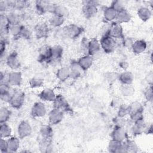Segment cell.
Listing matches in <instances>:
<instances>
[{
  "mask_svg": "<svg viewBox=\"0 0 153 153\" xmlns=\"http://www.w3.org/2000/svg\"><path fill=\"white\" fill-rule=\"evenodd\" d=\"M123 103H120V101L119 99H113L112 101V103H111V105L112 106L114 107H118L119 108V106Z\"/></svg>",
  "mask_w": 153,
  "mask_h": 153,
  "instance_id": "816d5d0a",
  "label": "cell"
},
{
  "mask_svg": "<svg viewBox=\"0 0 153 153\" xmlns=\"http://www.w3.org/2000/svg\"><path fill=\"white\" fill-rule=\"evenodd\" d=\"M68 9L64 7L63 5H56L53 13V14H56L61 17H63L65 18V17L67 16L68 15Z\"/></svg>",
  "mask_w": 153,
  "mask_h": 153,
  "instance_id": "e575fe53",
  "label": "cell"
},
{
  "mask_svg": "<svg viewBox=\"0 0 153 153\" xmlns=\"http://www.w3.org/2000/svg\"><path fill=\"white\" fill-rule=\"evenodd\" d=\"M146 127V124L144 120L142 119L133 123V125L130 127V131L133 135L137 136L145 132Z\"/></svg>",
  "mask_w": 153,
  "mask_h": 153,
  "instance_id": "9c48e42d",
  "label": "cell"
},
{
  "mask_svg": "<svg viewBox=\"0 0 153 153\" xmlns=\"http://www.w3.org/2000/svg\"><path fill=\"white\" fill-rule=\"evenodd\" d=\"M117 14V12L111 7L106 8L103 11L104 19L108 22H111L115 20Z\"/></svg>",
  "mask_w": 153,
  "mask_h": 153,
  "instance_id": "f1b7e54d",
  "label": "cell"
},
{
  "mask_svg": "<svg viewBox=\"0 0 153 153\" xmlns=\"http://www.w3.org/2000/svg\"><path fill=\"white\" fill-rule=\"evenodd\" d=\"M11 115L10 111L6 107H2L0 109V123H6L10 118Z\"/></svg>",
  "mask_w": 153,
  "mask_h": 153,
  "instance_id": "8d00e7d4",
  "label": "cell"
},
{
  "mask_svg": "<svg viewBox=\"0 0 153 153\" xmlns=\"http://www.w3.org/2000/svg\"><path fill=\"white\" fill-rule=\"evenodd\" d=\"M137 14L139 19L143 22H146L149 20L152 16V13L151 10H149V8L146 7H142L139 8Z\"/></svg>",
  "mask_w": 153,
  "mask_h": 153,
  "instance_id": "603a6c76",
  "label": "cell"
},
{
  "mask_svg": "<svg viewBox=\"0 0 153 153\" xmlns=\"http://www.w3.org/2000/svg\"><path fill=\"white\" fill-rule=\"evenodd\" d=\"M118 79L122 84H131L134 77L131 72L124 71L118 75Z\"/></svg>",
  "mask_w": 153,
  "mask_h": 153,
  "instance_id": "cb8c5ba5",
  "label": "cell"
},
{
  "mask_svg": "<svg viewBox=\"0 0 153 153\" xmlns=\"http://www.w3.org/2000/svg\"><path fill=\"white\" fill-rule=\"evenodd\" d=\"M7 18L10 26L19 25L20 17L17 14L14 13H10L7 16Z\"/></svg>",
  "mask_w": 153,
  "mask_h": 153,
  "instance_id": "74e56055",
  "label": "cell"
},
{
  "mask_svg": "<svg viewBox=\"0 0 153 153\" xmlns=\"http://www.w3.org/2000/svg\"><path fill=\"white\" fill-rule=\"evenodd\" d=\"M69 71H70V77L73 79H76L81 75L83 69L81 68L78 62L74 61L71 63L70 65Z\"/></svg>",
  "mask_w": 153,
  "mask_h": 153,
  "instance_id": "2e32d148",
  "label": "cell"
},
{
  "mask_svg": "<svg viewBox=\"0 0 153 153\" xmlns=\"http://www.w3.org/2000/svg\"><path fill=\"white\" fill-rule=\"evenodd\" d=\"M63 118V112L57 109L54 108L48 114L49 121L52 124H57L60 123Z\"/></svg>",
  "mask_w": 153,
  "mask_h": 153,
  "instance_id": "4fadbf2b",
  "label": "cell"
},
{
  "mask_svg": "<svg viewBox=\"0 0 153 153\" xmlns=\"http://www.w3.org/2000/svg\"><path fill=\"white\" fill-rule=\"evenodd\" d=\"M128 114H129L128 105L126 104H121L118 108V116L124 118L127 115H128Z\"/></svg>",
  "mask_w": 153,
  "mask_h": 153,
  "instance_id": "f35d334b",
  "label": "cell"
},
{
  "mask_svg": "<svg viewBox=\"0 0 153 153\" xmlns=\"http://www.w3.org/2000/svg\"><path fill=\"white\" fill-rule=\"evenodd\" d=\"M112 139L123 142L127 139V133L124 127H115L111 133Z\"/></svg>",
  "mask_w": 153,
  "mask_h": 153,
  "instance_id": "ba28073f",
  "label": "cell"
},
{
  "mask_svg": "<svg viewBox=\"0 0 153 153\" xmlns=\"http://www.w3.org/2000/svg\"><path fill=\"white\" fill-rule=\"evenodd\" d=\"M147 47V44L143 39H139L134 41L131 49L134 54H139L145 51Z\"/></svg>",
  "mask_w": 153,
  "mask_h": 153,
  "instance_id": "e0dca14e",
  "label": "cell"
},
{
  "mask_svg": "<svg viewBox=\"0 0 153 153\" xmlns=\"http://www.w3.org/2000/svg\"><path fill=\"white\" fill-rule=\"evenodd\" d=\"M108 149L109 152L112 153H126L123 142H121L112 139L109 142Z\"/></svg>",
  "mask_w": 153,
  "mask_h": 153,
  "instance_id": "52a82bcc",
  "label": "cell"
},
{
  "mask_svg": "<svg viewBox=\"0 0 153 153\" xmlns=\"http://www.w3.org/2000/svg\"><path fill=\"white\" fill-rule=\"evenodd\" d=\"M7 65L11 69H17L20 67V62L16 52L11 53L7 57Z\"/></svg>",
  "mask_w": 153,
  "mask_h": 153,
  "instance_id": "ac0fdd59",
  "label": "cell"
},
{
  "mask_svg": "<svg viewBox=\"0 0 153 153\" xmlns=\"http://www.w3.org/2000/svg\"><path fill=\"white\" fill-rule=\"evenodd\" d=\"M100 42L96 38H93L88 44V55L93 56L99 52L100 49Z\"/></svg>",
  "mask_w": 153,
  "mask_h": 153,
  "instance_id": "ffe728a7",
  "label": "cell"
},
{
  "mask_svg": "<svg viewBox=\"0 0 153 153\" xmlns=\"http://www.w3.org/2000/svg\"><path fill=\"white\" fill-rule=\"evenodd\" d=\"M42 139H51L53 136V131L51 127L48 125H43L41 127L39 130Z\"/></svg>",
  "mask_w": 153,
  "mask_h": 153,
  "instance_id": "83f0119b",
  "label": "cell"
},
{
  "mask_svg": "<svg viewBox=\"0 0 153 153\" xmlns=\"http://www.w3.org/2000/svg\"><path fill=\"white\" fill-rule=\"evenodd\" d=\"M82 12L84 16L87 19L94 17L97 13L96 2L93 1H85L82 8Z\"/></svg>",
  "mask_w": 153,
  "mask_h": 153,
  "instance_id": "3957f363",
  "label": "cell"
},
{
  "mask_svg": "<svg viewBox=\"0 0 153 153\" xmlns=\"http://www.w3.org/2000/svg\"><path fill=\"white\" fill-rule=\"evenodd\" d=\"M83 30L82 27L74 24L69 25L65 26L63 29L64 35L71 39L78 38L82 33Z\"/></svg>",
  "mask_w": 153,
  "mask_h": 153,
  "instance_id": "6da1fadb",
  "label": "cell"
},
{
  "mask_svg": "<svg viewBox=\"0 0 153 153\" xmlns=\"http://www.w3.org/2000/svg\"><path fill=\"white\" fill-rule=\"evenodd\" d=\"M46 108L42 102H36L31 109V114L35 118L42 117L46 114Z\"/></svg>",
  "mask_w": 153,
  "mask_h": 153,
  "instance_id": "8fae6325",
  "label": "cell"
},
{
  "mask_svg": "<svg viewBox=\"0 0 153 153\" xmlns=\"http://www.w3.org/2000/svg\"><path fill=\"white\" fill-rule=\"evenodd\" d=\"M78 63L83 71H85L92 66L93 59L90 55H84L79 59Z\"/></svg>",
  "mask_w": 153,
  "mask_h": 153,
  "instance_id": "44dd1931",
  "label": "cell"
},
{
  "mask_svg": "<svg viewBox=\"0 0 153 153\" xmlns=\"http://www.w3.org/2000/svg\"><path fill=\"white\" fill-rule=\"evenodd\" d=\"M128 110H129V114L137 112H143V108L142 105L139 102H132L131 104L128 105Z\"/></svg>",
  "mask_w": 153,
  "mask_h": 153,
  "instance_id": "d590c367",
  "label": "cell"
},
{
  "mask_svg": "<svg viewBox=\"0 0 153 153\" xmlns=\"http://www.w3.org/2000/svg\"><path fill=\"white\" fill-rule=\"evenodd\" d=\"M5 47H6V44L5 41H3L2 39H1V45H0V54L1 56H2V54H4L5 50Z\"/></svg>",
  "mask_w": 153,
  "mask_h": 153,
  "instance_id": "681fc988",
  "label": "cell"
},
{
  "mask_svg": "<svg viewBox=\"0 0 153 153\" xmlns=\"http://www.w3.org/2000/svg\"><path fill=\"white\" fill-rule=\"evenodd\" d=\"M57 78L61 81H65L70 77L69 68L66 66L60 68L57 72Z\"/></svg>",
  "mask_w": 153,
  "mask_h": 153,
  "instance_id": "d4e9b609",
  "label": "cell"
},
{
  "mask_svg": "<svg viewBox=\"0 0 153 153\" xmlns=\"http://www.w3.org/2000/svg\"><path fill=\"white\" fill-rule=\"evenodd\" d=\"M32 127L30 124L25 121H22L17 128V133L20 139L25 138L30 135L32 133Z\"/></svg>",
  "mask_w": 153,
  "mask_h": 153,
  "instance_id": "8992f818",
  "label": "cell"
},
{
  "mask_svg": "<svg viewBox=\"0 0 153 153\" xmlns=\"http://www.w3.org/2000/svg\"><path fill=\"white\" fill-rule=\"evenodd\" d=\"M40 99L46 102H53L56 97L54 91L50 88H45L39 94Z\"/></svg>",
  "mask_w": 153,
  "mask_h": 153,
  "instance_id": "d6986e66",
  "label": "cell"
},
{
  "mask_svg": "<svg viewBox=\"0 0 153 153\" xmlns=\"http://www.w3.org/2000/svg\"><path fill=\"white\" fill-rule=\"evenodd\" d=\"M54 108L63 111H70V106L66 99L62 95H57L53 101Z\"/></svg>",
  "mask_w": 153,
  "mask_h": 153,
  "instance_id": "5b68a950",
  "label": "cell"
},
{
  "mask_svg": "<svg viewBox=\"0 0 153 153\" xmlns=\"http://www.w3.org/2000/svg\"><path fill=\"white\" fill-rule=\"evenodd\" d=\"M7 140L8 151L16 152L20 146L19 139L16 137H11Z\"/></svg>",
  "mask_w": 153,
  "mask_h": 153,
  "instance_id": "484cf974",
  "label": "cell"
},
{
  "mask_svg": "<svg viewBox=\"0 0 153 153\" xmlns=\"http://www.w3.org/2000/svg\"><path fill=\"white\" fill-rule=\"evenodd\" d=\"M0 151L2 153L9 152L7 145V140H5V139L4 138H1L0 140Z\"/></svg>",
  "mask_w": 153,
  "mask_h": 153,
  "instance_id": "7dc6e473",
  "label": "cell"
},
{
  "mask_svg": "<svg viewBox=\"0 0 153 153\" xmlns=\"http://www.w3.org/2000/svg\"><path fill=\"white\" fill-rule=\"evenodd\" d=\"M11 128L5 123H1L0 127V135L1 138H8L11 136Z\"/></svg>",
  "mask_w": 153,
  "mask_h": 153,
  "instance_id": "d6a6232c",
  "label": "cell"
},
{
  "mask_svg": "<svg viewBox=\"0 0 153 153\" xmlns=\"http://www.w3.org/2000/svg\"><path fill=\"white\" fill-rule=\"evenodd\" d=\"M120 66L122 68H123L124 69H126L128 66V64L126 62H123L120 63Z\"/></svg>",
  "mask_w": 153,
  "mask_h": 153,
  "instance_id": "db71d44e",
  "label": "cell"
},
{
  "mask_svg": "<svg viewBox=\"0 0 153 153\" xmlns=\"http://www.w3.org/2000/svg\"><path fill=\"white\" fill-rule=\"evenodd\" d=\"M63 48L60 45H54L51 47V60H58L63 55Z\"/></svg>",
  "mask_w": 153,
  "mask_h": 153,
  "instance_id": "4dcf8cb0",
  "label": "cell"
},
{
  "mask_svg": "<svg viewBox=\"0 0 153 153\" xmlns=\"http://www.w3.org/2000/svg\"><path fill=\"white\" fill-rule=\"evenodd\" d=\"M123 143L126 150V153H135L138 151V146L134 140L127 139Z\"/></svg>",
  "mask_w": 153,
  "mask_h": 153,
  "instance_id": "4316f807",
  "label": "cell"
},
{
  "mask_svg": "<svg viewBox=\"0 0 153 153\" xmlns=\"http://www.w3.org/2000/svg\"><path fill=\"white\" fill-rule=\"evenodd\" d=\"M8 6H10L9 4H8V2L1 1L0 2V10H1V11H5Z\"/></svg>",
  "mask_w": 153,
  "mask_h": 153,
  "instance_id": "f907efd6",
  "label": "cell"
},
{
  "mask_svg": "<svg viewBox=\"0 0 153 153\" xmlns=\"http://www.w3.org/2000/svg\"><path fill=\"white\" fill-rule=\"evenodd\" d=\"M144 95L145 99L151 102L153 99V93H152V85H150L148 87L144 92Z\"/></svg>",
  "mask_w": 153,
  "mask_h": 153,
  "instance_id": "ee69618b",
  "label": "cell"
},
{
  "mask_svg": "<svg viewBox=\"0 0 153 153\" xmlns=\"http://www.w3.org/2000/svg\"><path fill=\"white\" fill-rule=\"evenodd\" d=\"M31 35V32L29 29L25 26H23L22 27L19 37H22L23 39H29Z\"/></svg>",
  "mask_w": 153,
  "mask_h": 153,
  "instance_id": "f6af8a7d",
  "label": "cell"
},
{
  "mask_svg": "<svg viewBox=\"0 0 153 153\" xmlns=\"http://www.w3.org/2000/svg\"><path fill=\"white\" fill-rule=\"evenodd\" d=\"M133 42H134L133 39L129 37L124 38L123 41V44L124 46H125L127 48H131Z\"/></svg>",
  "mask_w": 153,
  "mask_h": 153,
  "instance_id": "c3c4849f",
  "label": "cell"
},
{
  "mask_svg": "<svg viewBox=\"0 0 153 153\" xmlns=\"http://www.w3.org/2000/svg\"><path fill=\"white\" fill-rule=\"evenodd\" d=\"M44 84L43 79L38 78H33L29 81L30 87L32 88H36L41 87Z\"/></svg>",
  "mask_w": 153,
  "mask_h": 153,
  "instance_id": "ab89813d",
  "label": "cell"
},
{
  "mask_svg": "<svg viewBox=\"0 0 153 153\" xmlns=\"http://www.w3.org/2000/svg\"><path fill=\"white\" fill-rule=\"evenodd\" d=\"M22 26L20 25L10 26L9 29V32L14 36H19Z\"/></svg>",
  "mask_w": 153,
  "mask_h": 153,
  "instance_id": "60d3db41",
  "label": "cell"
},
{
  "mask_svg": "<svg viewBox=\"0 0 153 153\" xmlns=\"http://www.w3.org/2000/svg\"><path fill=\"white\" fill-rule=\"evenodd\" d=\"M113 122L115 127H121L124 128V126L126 125V123H127L124 118L120 117L118 116L114 119Z\"/></svg>",
  "mask_w": 153,
  "mask_h": 153,
  "instance_id": "7bdbcfd3",
  "label": "cell"
},
{
  "mask_svg": "<svg viewBox=\"0 0 153 153\" xmlns=\"http://www.w3.org/2000/svg\"><path fill=\"white\" fill-rule=\"evenodd\" d=\"M145 132H146L148 134H152V125L151 124L148 127L146 126Z\"/></svg>",
  "mask_w": 153,
  "mask_h": 153,
  "instance_id": "f5cc1de1",
  "label": "cell"
},
{
  "mask_svg": "<svg viewBox=\"0 0 153 153\" xmlns=\"http://www.w3.org/2000/svg\"><path fill=\"white\" fill-rule=\"evenodd\" d=\"M10 25L8 22L7 16L1 14L0 16V29L1 33H7L9 32Z\"/></svg>",
  "mask_w": 153,
  "mask_h": 153,
  "instance_id": "1f68e13d",
  "label": "cell"
},
{
  "mask_svg": "<svg viewBox=\"0 0 153 153\" xmlns=\"http://www.w3.org/2000/svg\"><path fill=\"white\" fill-rule=\"evenodd\" d=\"M123 29L122 26L121 24L115 22L111 25L107 34L114 39H118L121 38L123 36Z\"/></svg>",
  "mask_w": 153,
  "mask_h": 153,
  "instance_id": "30bf717a",
  "label": "cell"
},
{
  "mask_svg": "<svg viewBox=\"0 0 153 153\" xmlns=\"http://www.w3.org/2000/svg\"><path fill=\"white\" fill-rule=\"evenodd\" d=\"M49 32V28L45 23H41L36 25L35 27V33L38 39L46 37Z\"/></svg>",
  "mask_w": 153,
  "mask_h": 153,
  "instance_id": "9a60e30c",
  "label": "cell"
},
{
  "mask_svg": "<svg viewBox=\"0 0 153 153\" xmlns=\"http://www.w3.org/2000/svg\"><path fill=\"white\" fill-rule=\"evenodd\" d=\"M24 100L25 93L22 90H14L9 103L13 108L19 109L23 105Z\"/></svg>",
  "mask_w": 153,
  "mask_h": 153,
  "instance_id": "7a4b0ae2",
  "label": "cell"
},
{
  "mask_svg": "<svg viewBox=\"0 0 153 153\" xmlns=\"http://www.w3.org/2000/svg\"><path fill=\"white\" fill-rule=\"evenodd\" d=\"M8 83L10 85L19 86L22 81V74L20 72L12 71L8 75Z\"/></svg>",
  "mask_w": 153,
  "mask_h": 153,
  "instance_id": "5bb4252c",
  "label": "cell"
},
{
  "mask_svg": "<svg viewBox=\"0 0 153 153\" xmlns=\"http://www.w3.org/2000/svg\"><path fill=\"white\" fill-rule=\"evenodd\" d=\"M130 117V120L134 123L137 121H139L140 120L143 119V112H137L133 114H131L129 115Z\"/></svg>",
  "mask_w": 153,
  "mask_h": 153,
  "instance_id": "bcb514c9",
  "label": "cell"
},
{
  "mask_svg": "<svg viewBox=\"0 0 153 153\" xmlns=\"http://www.w3.org/2000/svg\"><path fill=\"white\" fill-rule=\"evenodd\" d=\"M38 60L40 62H48L51 60V47L44 45L39 50Z\"/></svg>",
  "mask_w": 153,
  "mask_h": 153,
  "instance_id": "7c38bea8",
  "label": "cell"
},
{
  "mask_svg": "<svg viewBox=\"0 0 153 153\" xmlns=\"http://www.w3.org/2000/svg\"><path fill=\"white\" fill-rule=\"evenodd\" d=\"M111 7H112L117 13L122 11L124 9H125L124 8V5L123 2L120 1H113L111 4Z\"/></svg>",
  "mask_w": 153,
  "mask_h": 153,
  "instance_id": "b9f144b4",
  "label": "cell"
},
{
  "mask_svg": "<svg viewBox=\"0 0 153 153\" xmlns=\"http://www.w3.org/2000/svg\"><path fill=\"white\" fill-rule=\"evenodd\" d=\"M115 44V39L110 36L107 33L102 36L100 41L101 48L107 53H112L114 50Z\"/></svg>",
  "mask_w": 153,
  "mask_h": 153,
  "instance_id": "277c9868",
  "label": "cell"
},
{
  "mask_svg": "<svg viewBox=\"0 0 153 153\" xmlns=\"http://www.w3.org/2000/svg\"><path fill=\"white\" fill-rule=\"evenodd\" d=\"M65 18L56 14H53L50 19V25L54 27H59L64 23Z\"/></svg>",
  "mask_w": 153,
  "mask_h": 153,
  "instance_id": "836d02e7",
  "label": "cell"
},
{
  "mask_svg": "<svg viewBox=\"0 0 153 153\" xmlns=\"http://www.w3.org/2000/svg\"><path fill=\"white\" fill-rule=\"evenodd\" d=\"M131 19V16L130 13L126 10V9L123 10L122 11L118 12L116 17V22L119 24L127 23Z\"/></svg>",
  "mask_w": 153,
  "mask_h": 153,
  "instance_id": "7402d4cb",
  "label": "cell"
},
{
  "mask_svg": "<svg viewBox=\"0 0 153 153\" xmlns=\"http://www.w3.org/2000/svg\"><path fill=\"white\" fill-rule=\"evenodd\" d=\"M135 90L131 84H123L120 88V92L124 97H130L134 93Z\"/></svg>",
  "mask_w": 153,
  "mask_h": 153,
  "instance_id": "f546056e",
  "label": "cell"
}]
</instances>
